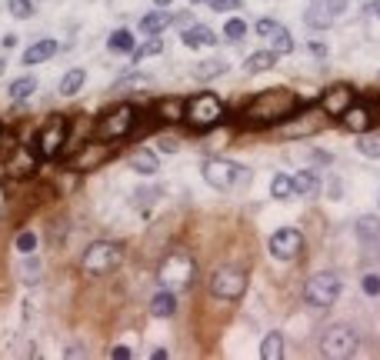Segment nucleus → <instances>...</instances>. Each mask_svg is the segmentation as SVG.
Returning <instances> with one entry per match:
<instances>
[{
	"mask_svg": "<svg viewBox=\"0 0 380 360\" xmlns=\"http://www.w3.org/2000/svg\"><path fill=\"white\" fill-rule=\"evenodd\" d=\"M297 97L290 91H264L250 100L247 107L240 111V120L250 124V127H267V124H281V120H290L297 114Z\"/></svg>",
	"mask_w": 380,
	"mask_h": 360,
	"instance_id": "obj_1",
	"label": "nucleus"
},
{
	"mask_svg": "<svg viewBox=\"0 0 380 360\" xmlns=\"http://www.w3.org/2000/svg\"><path fill=\"white\" fill-rule=\"evenodd\" d=\"M190 127H197V131H210V127H217L220 124V117H224V104H220V97L217 94H197L187 100V111H184Z\"/></svg>",
	"mask_w": 380,
	"mask_h": 360,
	"instance_id": "obj_2",
	"label": "nucleus"
},
{
	"mask_svg": "<svg viewBox=\"0 0 380 360\" xmlns=\"http://www.w3.org/2000/svg\"><path fill=\"white\" fill-rule=\"evenodd\" d=\"M120 257H124V250L117 244H111V240H97V244L87 247L80 267H84L87 277H104V274H111V270L120 267Z\"/></svg>",
	"mask_w": 380,
	"mask_h": 360,
	"instance_id": "obj_3",
	"label": "nucleus"
},
{
	"mask_svg": "<svg viewBox=\"0 0 380 360\" xmlns=\"http://www.w3.org/2000/svg\"><path fill=\"white\" fill-rule=\"evenodd\" d=\"M204 177H207L210 187L217 190H234L237 184H247V167L234 164V160H220V157H210L204 160Z\"/></svg>",
	"mask_w": 380,
	"mask_h": 360,
	"instance_id": "obj_4",
	"label": "nucleus"
},
{
	"mask_svg": "<svg viewBox=\"0 0 380 360\" xmlns=\"http://www.w3.org/2000/svg\"><path fill=\"white\" fill-rule=\"evenodd\" d=\"M207 287H210V294L220 297V301H237V297H244V290H247V274L237 270V267H217V270L210 274Z\"/></svg>",
	"mask_w": 380,
	"mask_h": 360,
	"instance_id": "obj_5",
	"label": "nucleus"
},
{
	"mask_svg": "<svg viewBox=\"0 0 380 360\" xmlns=\"http://www.w3.org/2000/svg\"><path fill=\"white\" fill-rule=\"evenodd\" d=\"M133 120H137V114H133L131 104H117L114 111H107L97 120V137L100 140H120L133 131Z\"/></svg>",
	"mask_w": 380,
	"mask_h": 360,
	"instance_id": "obj_6",
	"label": "nucleus"
},
{
	"mask_svg": "<svg viewBox=\"0 0 380 360\" xmlns=\"http://www.w3.org/2000/svg\"><path fill=\"white\" fill-rule=\"evenodd\" d=\"M304 297L310 307H330V303L341 297V277L337 274H330V270H323V274H314L304 287Z\"/></svg>",
	"mask_w": 380,
	"mask_h": 360,
	"instance_id": "obj_7",
	"label": "nucleus"
},
{
	"mask_svg": "<svg viewBox=\"0 0 380 360\" xmlns=\"http://www.w3.org/2000/svg\"><path fill=\"white\" fill-rule=\"evenodd\" d=\"M321 350H323V357H350L357 350V330L347 327V323L327 327L321 337Z\"/></svg>",
	"mask_w": 380,
	"mask_h": 360,
	"instance_id": "obj_8",
	"label": "nucleus"
},
{
	"mask_svg": "<svg viewBox=\"0 0 380 360\" xmlns=\"http://www.w3.org/2000/svg\"><path fill=\"white\" fill-rule=\"evenodd\" d=\"M157 277H160V287H167V290H184L193 277V260L187 254H171V257H164Z\"/></svg>",
	"mask_w": 380,
	"mask_h": 360,
	"instance_id": "obj_9",
	"label": "nucleus"
},
{
	"mask_svg": "<svg viewBox=\"0 0 380 360\" xmlns=\"http://www.w3.org/2000/svg\"><path fill=\"white\" fill-rule=\"evenodd\" d=\"M64 144H67V120L64 117H50L44 124V131L37 133V153L47 157V160H54L64 151Z\"/></svg>",
	"mask_w": 380,
	"mask_h": 360,
	"instance_id": "obj_10",
	"label": "nucleus"
},
{
	"mask_svg": "<svg viewBox=\"0 0 380 360\" xmlns=\"http://www.w3.org/2000/svg\"><path fill=\"white\" fill-rule=\"evenodd\" d=\"M107 160H111V147H107V140H94V144H87L84 151L77 153L67 167H70L74 173H94V171H100Z\"/></svg>",
	"mask_w": 380,
	"mask_h": 360,
	"instance_id": "obj_11",
	"label": "nucleus"
},
{
	"mask_svg": "<svg viewBox=\"0 0 380 360\" xmlns=\"http://www.w3.org/2000/svg\"><path fill=\"white\" fill-rule=\"evenodd\" d=\"M301 247H304V237H301V230H294V227L274 230V237H270V254L277 260H294L301 254Z\"/></svg>",
	"mask_w": 380,
	"mask_h": 360,
	"instance_id": "obj_12",
	"label": "nucleus"
},
{
	"mask_svg": "<svg viewBox=\"0 0 380 360\" xmlns=\"http://www.w3.org/2000/svg\"><path fill=\"white\" fill-rule=\"evenodd\" d=\"M350 104H354V91H350L347 84H337V87H330V91L321 97L323 114H330V117H343V111H347Z\"/></svg>",
	"mask_w": 380,
	"mask_h": 360,
	"instance_id": "obj_13",
	"label": "nucleus"
},
{
	"mask_svg": "<svg viewBox=\"0 0 380 360\" xmlns=\"http://www.w3.org/2000/svg\"><path fill=\"white\" fill-rule=\"evenodd\" d=\"M34 171H37V153L27 151V147L14 151V157L7 160V173L10 177H30Z\"/></svg>",
	"mask_w": 380,
	"mask_h": 360,
	"instance_id": "obj_14",
	"label": "nucleus"
},
{
	"mask_svg": "<svg viewBox=\"0 0 380 360\" xmlns=\"http://www.w3.org/2000/svg\"><path fill=\"white\" fill-rule=\"evenodd\" d=\"M341 120H343V127H347V131H354V133H367V131H370V124H374L370 111L361 107V104H350V107L343 111Z\"/></svg>",
	"mask_w": 380,
	"mask_h": 360,
	"instance_id": "obj_15",
	"label": "nucleus"
},
{
	"mask_svg": "<svg viewBox=\"0 0 380 360\" xmlns=\"http://www.w3.org/2000/svg\"><path fill=\"white\" fill-rule=\"evenodd\" d=\"M180 37H184L187 47H213V44H217V34H213L210 27H204V23H190V27H184Z\"/></svg>",
	"mask_w": 380,
	"mask_h": 360,
	"instance_id": "obj_16",
	"label": "nucleus"
},
{
	"mask_svg": "<svg viewBox=\"0 0 380 360\" xmlns=\"http://www.w3.org/2000/svg\"><path fill=\"white\" fill-rule=\"evenodd\" d=\"M54 54H57V44H54V40H37V44H30V47L23 50V67L44 64V60H50Z\"/></svg>",
	"mask_w": 380,
	"mask_h": 360,
	"instance_id": "obj_17",
	"label": "nucleus"
},
{
	"mask_svg": "<svg viewBox=\"0 0 380 360\" xmlns=\"http://www.w3.org/2000/svg\"><path fill=\"white\" fill-rule=\"evenodd\" d=\"M171 23H173V14H167V10H151L147 17L140 20V30H144L147 37H153V34H164Z\"/></svg>",
	"mask_w": 380,
	"mask_h": 360,
	"instance_id": "obj_18",
	"label": "nucleus"
},
{
	"mask_svg": "<svg viewBox=\"0 0 380 360\" xmlns=\"http://www.w3.org/2000/svg\"><path fill=\"white\" fill-rule=\"evenodd\" d=\"M173 310H177V297H173V290L160 287V290L153 294V301H151V314L153 317H171Z\"/></svg>",
	"mask_w": 380,
	"mask_h": 360,
	"instance_id": "obj_19",
	"label": "nucleus"
},
{
	"mask_svg": "<svg viewBox=\"0 0 380 360\" xmlns=\"http://www.w3.org/2000/svg\"><path fill=\"white\" fill-rule=\"evenodd\" d=\"M307 23H310V27H330V23H334V10H330V3H327V0H317V3H314V7H310V10H307Z\"/></svg>",
	"mask_w": 380,
	"mask_h": 360,
	"instance_id": "obj_20",
	"label": "nucleus"
},
{
	"mask_svg": "<svg viewBox=\"0 0 380 360\" xmlns=\"http://www.w3.org/2000/svg\"><path fill=\"white\" fill-rule=\"evenodd\" d=\"M274 64H277V50H260V54H250L247 64H244V70H247V74H264Z\"/></svg>",
	"mask_w": 380,
	"mask_h": 360,
	"instance_id": "obj_21",
	"label": "nucleus"
},
{
	"mask_svg": "<svg viewBox=\"0 0 380 360\" xmlns=\"http://www.w3.org/2000/svg\"><path fill=\"white\" fill-rule=\"evenodd\" d=\"M321 190V177L314 171H301L294 173V193H304V197H314Z\"/></svg>",
	"mask_w": 380,
	"mask_h": 360,
	"instance_id": "obj_22",
	"label": "nucleus"
},
{
	"mask_svg": "<svg viewBox=\"0 0 380 360\" xmlns=\"http://www.w3.org/2000/svg\"><path fill=\"white\" fill-rule=\"evenodd\" d=\"M357 237H361L363 244H377L380 240V217H374V214L361 217V220H357Z\"/></svg>",
	"mask_w": 380,
	"mask_h": 360,
	"instance_id": "obj_23",
	"label": "nucleus"
},
{
	"mask_svg": "<svg viewBox=\"0 0 380 360\" xmlns=\"http://www.w3.org/2000/svg\"><path fill=\"white\" fill-rule=\"evenodd\" d=\"M317 127H321V124H317V117L307 114V117H301V120H294V124H284L281 133H284V137H304V133H314Z\"/></svg>",
	"mask_w": 380,
	"mask_h": 360,
	"instance_id": "obj_24",
	"label": "nucleus"
},
{
	"mask_svg": "<svg viewBox=\"0 0 380 360\" xmlns=\"http://www.w3.org/2000/svg\"><path fill=\"white\" fill-rule=\"evenodd\" d=\"M131 167L137 173H144V177H151V173H157V157H153L151 151H144V147H140V151L131 153Z\"/></svg>",
	"mask_w": 380,
	"mask_h": 360,
	"instance_id": "obj_25",
	"label": "nucleus"
},
{
	"mask_svg": "<svg viewBox=\"0 0 380 360\" xmlns=\"http://www.w3.org/2000/svg\"><path fill=\"white\" fill-rule=\"evenodd\" d=\"M260 357L264 360H281L284 357V334H267L264 343H260Z\"/></svg>",
	"mask_w": 380,
	"mask_h": 360,
	"instance_id": "obj_26",
	"label": "nucleus"
},
{
	"mask_svg": "<svg viewBox=\"0 0 380 360\" xmlns=\"http://www.w3.org/2000/svg\"><path fill=\"white\" fill-rule=\"evenodd\" d=\"M157 54H164V34H153L147 44H140V47H133V64L137 60H147V57H157Z\"/></svg>",
	"mask_w": 380,
	"mask_h": 360,
	"instance_id": "obj_27",
	"label": "nucleus"
},
{
	"mask_svg": "<svg viewBox=\"0 0 380 360\" xmlns=\"http://www.w3.org/2000/svg\"><path fill=\"white\" fill-rule=\"evenodd\" d=\"M107 47L114 50V54H133V47H137V40H133L131 30H114L111 37H107Z\"/></svg>",
	"mask_w": 380,
	"mask_h": 360,
	"instance_id": "obj_28",
	"label": "nucleus"
},
{
	"mask_svg": "<svg viewBox=\"0 0 380 360\" xmlns=\"http://www.w3.org/2000/svg\"><path fill=\"white\" fill-rule=\"evenodd\" d=\"M84 80H87V74H84L80 67L67 70V74H64V80H60V94H64V97H74L77 91L84 87Z\"/></svg>",
	"mask_w": 380,
	"mask_h": 360,
	"instance_id": "obj_29",
	"label": "nucleus"
},
{
	"mask_svg": "<svg viewBox=\"0 0 380 360\" xmlns=\"http://www.w3.org/2000/svg\"><path fill=\"white\" fill-rule=\"evenodd\" d=\"M290 193H294V177L277 173V177L270 180V197H274V200H287Z\"/></svg>",
	"mask_w": 380,
	"mask_h": 360,
	"instance_id": "obj_30",
	"label": "nucleus"
},
{
	"mask_svg": "<svg viewBox=\"0 0 380 360\" xmlns=\"http://www.w3.org/2000/svg\"><path fill=\"white\" fill-rule=\"evenodd\" d=\"M34 91H37V80L34 77H20V80L10 84V100H27Z\"/></svg>",
	"mask_w": 380,
	"mask_h": 360,
	"instance_id": "obj_31",
	"label": "nucleus"
},
{
	"mask_svg": "<svg viewBox=\"0 0 380 360\" xmlns=\"http://www.w3.org/2000/svg\"><path fill=\"white\" fill-rule=\"evenodd\" d=\"M357 151H361L363 157H380V133H361Z\"/></svg>",
	"mask_w": 380,
	"mask_h": 360,
	"instance_id": "obj_32",
	"label": "nucleus"
},
{
	"mask_svg": "<svg viewBox=\"0 0 380 360\" xmlns=\"http://www.w3.org/2000/svg\"><path fill=\"white\" fill-rule=\"evenodd\" d=\"M224 70H227L224 60H204V64H197V80H210V77L224 74Z\"/></svg>",
	"mask_w": 380,
	"mask_h": 360,
	"instance_id": "obj_33",
	"label": "nucleus"
},
{
	"mask_svg": "<svg viewBox=\"0 0 380 360\" xmlns=\"http://www.w3.org/2000/svg\"><path fill=\"white\" fill-rule=\"evenodd\" d=\"M270 44H274L277 54H290V50H294V40H290V34H287L284 27H277V30L270 34Z\"/></svg>",
	"mask_w": 380,
	"mask_h": 360,
	"instance_id": "obj_34",
	"label": "nucleus"
},
{
	"mask_svg": "<svg viewBox=\"0 0 380 360\" xmlns=\"http://www.w3.org/2000/svg\"><path fill=\"white\" fill-rule=\"evenodd\" d=\"M224 34H227V40H244L247 37V23L240 17H230L227 27H224Z\"/></svg>",
	"mask_w": 380,
	"mask_h": 360,
	"instance_id": "obj_35",
	"label": "nucleus"
},
{
	"mask_svg": "<svg viewBox=\"0 0 380 360\" xmlns=\"http://www.w3.org/2000/svg\"><path fill=\"white\" fill-rule=\"evenodd\" d=\"M7 7H10V14H14V17H20V20H27L30 14H34V3H30V0H10Z\"/></svg>",
	"mask_w": 380,
	"mask_h": 360,
	"instance_id": "obj_36",
	"label": "nucleus"
},
{
	"mask_svg": "<svg viewBox=\"0 0 380 360\" xmlns=\"http://www.w3.org/2000/svg\"><path fill=\"white\" fill-rule=\"evenodd\" d=\"M184 111H187V104H173V100L160 104V117H167V120H180V117H184Z\"/></svg>",
	"mask_w": 380,
	"mask_h": 360,
	"instance_id": "obj_37",
	"label": "nucleus"
},
{
	"mask_svg": "<svg viewBox=\"0 0 380 360\" xmlns=\"http://www.w3.org/2000/svg\"><path fill=\"white\" fill-rule=\"evenodd\" d=\"M361 287H363V294H367V297H380V277H377V274H363Z\"/></svg>",
	"mask_w": 380,
	"mask_h": 360,
	"instance_id": "obj_38",
	"label": "nucleus"
},
{
	"mask_svg": "<svg viewBox=\"0 0 380 360\" xmlns=\"http://www.w3.org/2000/svg\"><path fill=\"white\" fill-rule=\"evenodd\" d=\"M34 247H37V234H30V230L17 234V250H20V254H30Z\"/></svg>",
	"mask_w": 380,
	"mask_h": 360,
	"instance_id": "obj_39",
	"label": "nucleus"
},
{
	"mask_svg": "<svg viewBox=\"0 0 380 360\" xmlns=\"http://www.w3.org/2000/svg\"><path fill=\"white\" fill-rule=\"evenodd\" d=\"M197 3H207L210 10H237L240 0H197Z\"/></svg>",
	"mask_w": 380,
	"mask_h": 360,
	"instance_id": "obj_40",
	"label": "nucleus"
},
{
	"mask_svg": "<svg viewBox=\"0 0 380 360\" xmlns=\"http://www.w3.org/2000/svg\"><path fill=\"white\" fill-rule=\"evenodd\" d=\"M277 27H281L277 20H257V34H260V37H270Z\"/></svg>",
	"mask_w": 380,
	"mask_h": 360,
	"instance_id": "obj_41",
	"label": "nucleus"
},
{
	"mask_svg": "<svg viewBox=\"0 0 380 360\" xmlns=\"http://www.w3.org/2000/svg\"><path fill=\"white\" fill-rule=\"evenodd\" d=\"M363 14H367V17H380V0H370V3L363 7Z\"/></svg>",
	"mask_w": 380,
	"mask_h": 360,
	"instance_id": "obj_42",
	"label": "nucleus"
},
{
	"mask_svg": "<svg viewBox=\"0 0 380 360\" xmlns=\"http://www.w3.org/2000/svg\"><path fill=\"white\" fill-rule=\"evenodd\" d=\"M310 54H314V57H327V47H323V44H317V40H314V44H310Z\"/></svg>",
	"mask_w": 380,
	"mask_h": 360,
	"instance_id": "obj_43",
	"label": "nucleus"
},
{
	"mask_svg": "<svg viewBox=\"0 0 380 360\" xmlns=\"http://www.w3.org/2000/svg\"><path fill=\"white\" fill-rule=\"evenodd\" d=\"M114 357L117 360H127V357H131V347H114Z\"/></svg>",
	"mask_w": 380,
	"mask_h": 360,
	"instance_id": "obj_44",
	"label": "nucleus"
},
{
	"mask_svg": "<svg viewBox=\"0 0 380 360\" xmlns=\"http://www.w3.org/2000/svg\"><path fill=\"white\" fill-rule=\"evenodd\" d=\"M3 47H7V50H10V47H17V37H14V34H7V37H3Z\"/></svg>",
	"mask_w": 380,
	"mask_h": 360,
	"instance_id": "obj_45",
	"label": "nucleus"
},
{
	"mask_svg": "<svg viewBox=\"0 0 380 360\" xmlns=\"http://www.w3.org/2000/svg\"><path fill=\"white\" fill-rule=\"evenodd\" d=\"M153 3H157V7H167V3H171V0H153Z\"/></svg>",
	"mask_w": 380,
	"mask_h": 360,
	"instance_id": "obj_46",
	"label": "nucleus"
},
{
	"mask_svg": "<svg viewBox=\"0 0 380 360\" xmlns=\"http://www.w3.org/2000/svg\"><path fill=\"white\" fill-rule=\"evenodd\" d=\"M3 70H7V64H3V60H0V74H3Z\"/></svg>",
	"mask_w": 380,
	"mask_h": 360,
	"instance_id": "obj_47",
	"label": "nucleus"
},
{
	"mask_svg": "<svg viewBox=\"0 0 380 360\" xmlns=\"http://www.w3.org/2000/svg\"><path fill=\"white\" fill-rule=\"evenodd\" d=\"M0 137H3V131H0Z\"/></svg>",
	"mask_w": 380,
	"mask_h": 360,
	"instance_id": "obj_48",
	"label": "nucleus"
}]
</instances>
